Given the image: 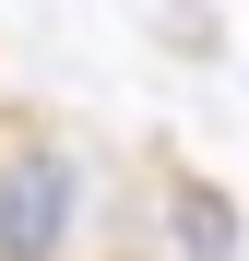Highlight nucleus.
<instances>
[{
    "label": "nucleus",
    "instance_id": "nucleus-1",
    "mask_svg": "<svg viewBox=\"0 0 249 261\" xmlns=\"http://www.w3.org/2000/svg\"><path fill=\"white\" fill-rule=\"evenodd\" d=\"M83 214H95V178L60 143V119L0 107V261H71Z\"/></svg>",
    "mask_w": 249,
    "mask_h": 261
},
{
    "label": "nucleus",
    "instance_id": "nucleus-2",
    "mask_svg": "<svg viewBox=\"0 0 249 261\" xmlns=\"http://www.w3.org/2000/svg\"><path fill=\"white\" fill-rule=\"evenodd\" d=\"M143 261H237V202L202 166H154L143 178Z\"/></svg>",
    "mask_w": 249,
    "mask_h": 261
}]
</instances>
